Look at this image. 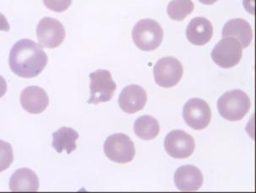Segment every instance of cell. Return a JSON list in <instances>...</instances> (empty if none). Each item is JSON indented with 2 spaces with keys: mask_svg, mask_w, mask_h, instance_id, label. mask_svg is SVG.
<instances>
[{
  "mask_svg": "<svg viewBox=\"0 0 256 193\" xmlns=\"http://www.w3.org/2000/svg\"><path fill=\"white\" fill-rule=\"evenodd\" d=\"M132 37L139 49L150 52L158 49L162 42L164 30L154 19H143L134 26Z\"/></svg>",
  "mask_w": 256,
  "mask_h": 193,
  "instance_id": "obj_3",
  "label": "cell"
},
{
  "mask_svg": "<svg viewBox=\"0 0 256 193\" xmlns=\"http://www.w3.org/2000/svg\"><path fill=\"white\" fill-rule=\"evenodd\" d=\"M66 29L61 22L51 17H45L36 26V36L41 46L54 49L63 43Z\"/></svg>",
  "mask_w": 256,
  "mask_h": 193,
  "instance_id": "obj_9",
  "label": "cell"
},
{
  "mask_svg": "<svg viewBox=\"0 0 256 193\" xmlns=\"http://www.w3.org/2000/svg\"><path fill=\"white\" fill-rule=\"evenodd\" d=\"M39 178L35 172L28 168L17 170L10 180L11 192H38L39 189Z\"/></svg>",
  "mask_w": 256,
  "mask_h": 193,
  "instance_id": "obj_16",
  "label": "cell"
},
{
  "mask_svg": "<svg viewBox=\"0 0 256 193\" xmlns=\"http://www.w3.org/2000/svg\"><path fill=\"white\" fill-rule=\"evenodd\" d=\"M104 153L110 161L115 163L126 164L134 158L136 148L130 137L124 134H115L106 139Z\"/></svg>",
  "mask_w": 256,
  "mask_h": 193,
  "instance_id": "obj_5",
  "label": "cell"
},
{
  "mask_svg": "<svg viewBox=\"0 0 256 193\" xmlns=\"http://www.w3.org/2000/svg\"><path fill=\"white\" fill-rule=\"evenodd\" d=\"M10 25L8 24L6 17L2 13H0V30L3 31H10Z\"/></svg>",
  "mask_w": 256,
  "mask_h": 193,
  "instance_id": "obj_22",
  "label": "cell"
},
{
  "mask_svg": "<svg viewBox=\"0 0 256 193\" xmlns=\"http://www.w3.org/2000/svg\"><path fill=\"white\" fill-rule=\"evenodd\" d=\"M42 1L46 8L58 13L67 10L72 3V0H42Z\"/></svg>",
  "mask_w": 256,
  "mask_h": 193,
  "instance_id": "obj_21",
  "label": "cell"
},
{
  "mask_svg": "<svg viewBox=\"0 0 256 193\" xmlns=\"http://www.w3.org/2000/svg\"><path fill=\"white\" fill-rule=\"evenodd\" d=\"M213 26L210 20L204 17H196L191 19L186 30L188 41L196 46H203L212 38Z\"/></svg>",
  "mask_w": 256,
  "mask_h": 193,
  "instance_id": "obj_14",
  "label": "cell"
},
{
  "mask_svg": "<svg viewBox=\"0 0 256 193\" xmlns=\"http://www.w3.org/2000/svg\"><path fill=\"white\" fill-rule=\"evenodd\" d=\"M199 1L200 3L206 4V5H210V4L216 3L218 0H199Z\"/></svg>",
  "mask_w": 256,
  "mask_h": 193,
  "instance_id": "obj_24",
  "label": "cell"
},
{
  "mask_svg": "<svg viewBox=\"0 0 256 193\" xmlns=\"http://www.w3.org/2000/svg\"><path fill=\"white\" fill-rule=\"evenodd\" d=\"M148 102L146 90L137 84H130L124 88L120 93L118 105L123 112L134 114L142 111Z\"/></svg>",
  "mask_w": 256,
  "mask_h": 193,
  "instance_id": "obj_11",
  "label": "cell"
},
{
  "mask_svg": "<svg viewBox=\"0 0 256 193\" xmlns=\"http://www.w3.org/2000/svg\"><path fill=\"white\" fill-rule=\"evenodd\" d=\"M20 105L30 114H41L46 109L50 98L46 91L39 86H28L20 94Z\"/></svg>",
  "mask_w": 256,
  "mask_h": 193,
  "instance_id": "obj_12",
  "label": "cell"
},
{
  "mask_svg": "<svg viewBox=\"0 0 256 193\" xmlns=\"http://www.w3.org/2000/svg\"><path fill=\"white\" fill-rule=\"evenodd\" d=\"M222 37L236 39L241 44L242 48H247L253 39V31L248 21L238 18L230 19L224 25Z\"/></svg>",
  "mask_w": 256,
  "mask_h": 193,
  "instance_id": "obj_15",
  "label": "cell"
},
{
  "mask_svg": "<svg viewBox=\"0 0 256 193\" xmlns=\"http://www.w3.org/2000/svg\"><path fill=\"white\" fill-rule=\"evenodd\" d=\"M203 182V175L196 166H181L175 172V186L181 192H197L202 188Z\"/></svg>",
  "mask_w": 256,
  "mask_h": 193,
  "instance_id": "obj_13",
  "label": "cell"
},
{
  "mask_svg": "<svg viewBox=\"0 0 256 193\" xmlns=\"http://www.w3.org/2000/svg\"><path fill=\"white\" fill-rule=\"evenodd\" d=\"M241 44L232 37H224L219 41L212 52L213 62L222 68H231L242 59Z\"/></svg>",
  "mask_w": 256,
  "mask_h": 193,
  "instance_id": "obj_6",
  "label": "cell"
},
{
  "mask_svg": "<svg viewBox=\"0 0 256 193\" xmlns=\"http://www.w3.org/2000/svg\"><path fill=\"white\" fill-rule=\"evenodd\" d=\"M194 8L192 0H172L168 5V16L176 21H182L193 12Z\"/></svg>",
  "mask_w": 256,
  "mask_h": 193,
  "instance_id": "obj_19",
  "label": "cell"
},
{
  "mask_svg": "<svg viewBox=\"0 0 256 193\" xmlns=\"http://www.w3.org/2000/svg\"><path fill=\"white\" fill-rule=\"evenodd\" d=\"M79 139V134L70 128H60L52 134V146L58 153L66 150L70 155L76 150V140Z\"/></svg>",
  "mask_w": 256,
  "mask_h": 193,
  "instance_id": "obj_17",
  "label": "cell"
},
{
  "mask_svg": "<svg viewBox=\"0 0 256 193\" xmlns=\"http://www.w3.org/2000/svg\"><path fill=\"white\" fill-rule=\"evenodd\" d=\"M153 73L156 84L162 88H171L177 85L182 79L184 68L180 60L166 57L158 60Z\"/></svg>",
  "mask_w": 256,
  "mask_h": 193,
  "instance_id": "obj_7",
  "label": "cell"
},
{
  "mask_svg": "<svg viewBox=\"0 0 256 193\" xmlns=\"http://www.w3.org/2000/svg\"><path fill=\"white\" fill-rule=\"evenodd\" d=\"M14 161V153L10 143L0 140V173L10 168Z\"/></svg>",
  "mask_w": 256,
  "mask_h": 193,
  "instance_id": "obj_20",
  "label": "cell"
},
{
  "mask_svg": "<svg viewBox=\"0 0 256 193\" xmlns=\"http://www.w3.org/2000/svg\"><path fill=\"white\" fill-rule=\"evenodd\" d=\"M182 117L187 125L194 130L204 129L212 120L210 106L202 99H190L184 106Z\"/></svg>",
  "mask_w": 256,
  "mask_h": 193,
  "instance_id": "obj_8",
  "label": "cell"
},
{
  "mask_svg": "<svg viewBox=\"0 0 256 193\" xmlns=\"http://www.w3.org/2000/svg\"><path fill=\"white\" fill-rule=\"evenodd\" d=\"M48 61V55L39 44L30 39H22L11 48L8 65L17 76L30 79L41 74Z\"/></svg>",
  "mask_w": 256,
  "mask_h": 193,
  "instance_id": "obj_1",
  "label": "cell"
},
{
  "mask_svg": "<svg viewBox=\"0 0 256 193\" xmlns=\"http://www.w3.org/2000/svg\"><path fill=\"white\" fill-rule=\"evenodd\" d=\"M90 97L88 104L102 103L111 101L117 85L112 80V74L105 69H98L90 74Z\"/></svg>",
  "mask_w": 256,
  "mask_h": 193,
  "instance_id": "obj_4",
  "label": "cell"
},
{
  "mask_svg": "<svg viewBox=\"0 0 256 193\" xmlns=\"http://www.w3.org/2000/svg\"><path fill=\"white\" fill-rule=\"evenodd\" d=\"M164 148L172 158L186 159L193 154L196 144L192 136L184 131L174 130L165 138Z\"/></svg>",
  "mask_w": 256,
  "mask_h": 193,
  "instance_id": "obj_10",
  "label": "cell"
},
{
  "mask_svg": "<svg viewBox=\"0 0 256 193\" xmlns=\"http://www.w3.org/2000/svg\"><path fill=\"white\" fill-rule=\"evenodd\" d=\"M250 99L242 90H234L224 93L218 102V112L224 119L237 122L246 117L250 109Z\"/></svg>",
  "mask_w": 256,
  "mask_h": 193,
  "instance_id": "obj_2",
  "label": "cell"
},
{
  "mask_svg": "<svg viewBox=\"0 0 256 193\" xmlns=\"http://www.w3.org/2000/svg\"><path fill=\"white\" fill-rule=\"evenodd\" d=\"M7 91V82L2 75H0V98L6 95Z\"/></svg>",
  "mask_w": 256,
  "mask_h": 193,
  "instance_id": "obj_23",
  "label": "cell"
},
{
  "mask_svg": "<svg viewBox=\"0 0 256 193\" xmlns=\"http://www.w3.org/2000/svg\"><path fill=\"white\" fill-rule=\"evenodd\" d=\"M134 134L143 140H152L160 133V125L158 120L148 115L140 117L134 123Z\"/></svg>",
  "mask_w": 256,
  "mask_h": 193,
  "instance_id": "obj_18",
  "label": "cell"
}]
</instances>
